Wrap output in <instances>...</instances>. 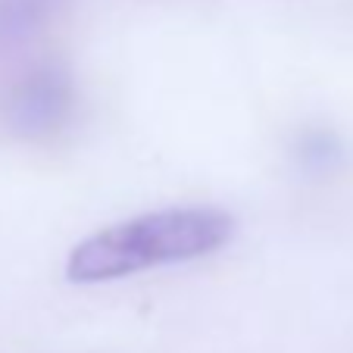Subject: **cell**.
I'll return each instance as SVG.
<instances>
[{
	"label": "cell",
	"instance_id": "4",
	"mask_svg": "<svg viewBox=\"0 0 353 353\" xmlns=\"http://www.w3.org/2000/svg\"><path fill=\"white\" fill-rule=\"evenodd\" d=\"M294 157L307 172H334L344 163V144H341V138L334 132L310 128L294 144Z\"/></svg>",
	"mask_w": 353,
	"mask_h": 353
},
{
	"label": "cell",
	"instance_id": "3",
	"mask_svg": "<svg viewBox=\"0 0 353 353\" xmlns=\"http://www.w3.org/2000/svg\"><path fill=\"white\" fill-rule=\"evenodd\" d=\"M69 0H0V54L28 44L41 34Z\"/></svg>",
	"mask_w": 353,
	"mask_h": 353
},
{
	"label": "cell",
	"instance_id": "2",
	"mask_svg": "<svg viewBox=\"0 0 353 353\" xmlns=\"http://www.w3.org/2000/svg\"><path fill=\"white\" fill-rule=\"evenodd\" d=\"M75 110V81L63 63L47 60L32 66L19 81L7 103V122L19 138L44 141L54 138Z\"/></svg>",
	"mask_w": 353,
	"mask_h": 353
},
{
	"label": "cell",
	"instance_id": "1",
	"mask_svg": "<svg viewBox=\"0 0 353 353\" xmlns=\"http://www.w3.org/2000/svg\"><path fill=\"white\" fill-rule=\"evenodd\" d=\"M234 238V216L216 207H169L116 222L69 250L66 279L103 285L160 266H179L219 254Z\"/></svg>",
	"mask_w": 353,
	"mask_h": 353
}]
</instances>
